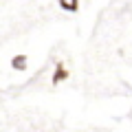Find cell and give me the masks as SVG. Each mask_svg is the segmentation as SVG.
I'll use <instances>...</instances> for the list:
<instances>
[{
	"mask_svg": "<svg viewBox=\"0 0 132 132\" xmlns=\"http://www.w3.org/2000/svg\"><path fill=\"white\" fill-rule=\"evenodd\" d=\"M68 75H71V73L66 71V68H64V64H62V62H60V64L55 66V75H53V86H57V84H60V81L68 79Z\"/></svg>",
	"mask_w": 132,
	"mask_h": 132,
	"instance_id": "6da1fadb",
	"label": "cell"
},
{
	"mask_svg": "<svg viewBox=\"0 0 132 132\" xmlns=\"http://www.w3.org/2000/svg\"><path fill=\"white\" fill-rule=\"evenodd\" d=\"M11 66H13L15 71H24V68H27V55H15V57H11Z\"/></svg>",
	"mask_w": 132,
	"mask_h": 132,
	"instance_id": "7a4b0ae2",
	"label": "cell"
},
{
	"mask_svg": "<svg viewBox=\"0 0 132 132\" xmlns=\"http://www.w3.org/2000/svg\"><path fill=\"white\" fill-rule=\"evenodd\" d=\"M60 7L64 11H73V13H75V11L79 9V0H60Z\"/></svg>",
	"mask_w": 132,
	"mask_h": 132,
	"instance_id": "3957f363",
	"label": "cell"
}]
</instances>
